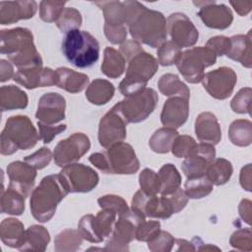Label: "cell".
Segmentation results:
<instances>
[{
  "mask_svg": "<svg viewBox=\"0 0 252 252\" xmlns=\"http://www.w3.org/2000/svg\"><path fill=\"white\" fill-rule=\"evenodd\" d=\"M141 190L149 195L159 194V180L158 173L150 168H145L139 176Z\"/></svg>",
  "mask_w": 252,
  "mask_h": 252,
  "instance_id": "bcb514c9",
  "label": "cell"
},
{
  "mask_svg": "<svg viewBox=\"0 0 252 252\" xmlns=\"http://www.w3.org/2000/svg\"><path fill=\"white\" fill-rule=\"evenodd\" d=\"M0 51L7 55L18 69L42 66V59L33 43L32 33L28 29L2 30Z\"/></svg>",
  "mask_w": 252,
  "mask_h": 252,
  "instance_id": "7a4b0ae2",
  "label": "cell"
},
{
  "mask_svg": "<svg viewBox=\"0 0 252 252\" xmlns=\"http://www.w3.org/2000/svg\"><path fill=\"white\" fill-rule=\"evenodd\" d=\"M68 193L59 173L45 176L32 192L30 204L32 217L39 222L50 220L56 212L57 205Z\"/></svg>",
  "mask_w": 252,
  "mask_h": 252,
  "instance_id": "3957f363",
  "label": "cell"
},
{
  "mask_svg": "<svg viewBox=\"0 0 252 252\" xmlns=\"http://www.w3.org/2000/svg\"><path fill=\"white\" fill-rule=\"evenodd\" d=\"M160 223L158 220L142 221L136 231V239L143 242H149L154 239L160 231Z\"/></svg>",
  "mask_w": 252,
  "mask_h": 252,
  "instance_id": "f907efd6",
  "label": "cell"
},
{
  "mask_svg": "<svg viewBox=\"0 0 252 252\" xmlns=\"http://www.w3.org/2000/svg\"><path fill=\"white\" fill-rule=\"evenodd\" d=\"M66 2L61 1H41L39 4V17L42 21L56 22L61 16Z\"/></svg>",
  "mask_w": 252,
  "mask_h": 252,
  "instance_id": "f6af8a7d",
  "label": "cell"
},
{
  "mask_svg": "<svg viewBox=\"0 0 252 252\" xmlns=\"http://www.w3.org/2000/svg\"><path fill=\"white\" fill-rule=\"evenodd\" d=\"M178 135L176 129L164 126L158 129L152 135L149 141V146L155 153L166 154L171 150L173 142Z\"/></svg>",
  "mask_w": 252,
  "mask_h": 252,
  "instance_id": "d590c367",
  "label": "cell"
},
{
  "mask_svg": "<svg viewBox=\"0 0 252 252\" xmlns=\"http://www.w3.org/2000/svg\"><path fill=\"white\" fill-rule=\"evenodd\" d=\"M104 15V33L113 44H120L127 36V13L123 2L107 1L95 2Z\"/></svg>",
  "mask_w": 252,
  "mask_h": 252,
  "instance_id": "8fae6325",
  "label": "cell"
},
{
  "mask_svg": "<svg viewBox=\"0 0 252 252\" xmlns=\"http://www.w3.org/2000/svg\"><path fill=\"white\" fill-rule=\"evenodd\" d=\"M251 88L241 89L236 95L233 97L230 103L231 109L236 113H248L250 114L251 110Z\"/></svg>",
  "mask_w": 252,
  "mask_h": 252,
  "instance_id": "c3c4849f",
  "label": "cell"
},
{
  "mask_svg": "<svg viewBox=\"0 0 252 252\" xmlns=\"http://www.w3.org/2000/svg\"><path fill=\"white\" fill-rule=\"evenodd\" d=\"M56 71V86L71 94L82 92L89 84V77L66 67H60Z\"/></svg>",
  "mask_w": 252,
  "mask_h": 252,
  "instance_id": "484cf974",
  "label": "cell"
},
{
  "mask_svg": "<svg viewBox=\"0 0 252 252\" xmlns=\"http://www.w3.org/2000/svg\"><path fill=\"white\" fill-rule=\"evenodd\" d=\"M50 240L49 232L42 225L33 224L25 231V236L19 250L21 251H44Z\"/></svg>",
  "mask_w": 252,
  "mask_h": 252,
  "instance_id": "4316f807",
  "label": "cell"
},
{
  "mask_svg": "<svg viewBox=\"0 0 252 252\" xmlns=\"http://www.w3.org/2000/svg\"><path fill=\"white\" fill-rule=\"evenodd\" d=\"M125 58L120 51L113 47H105L103 61L100 66L101 72L108 78H119L125 71Z\"/></svg>",
  "mask_w": 252,
  "mask_h": 252,
  "instance_id": "4dcf8cb0",
  "label": "cell"
},
{
  "mask_svg": "<svg viewBox=\"0 0 252 252\" xmlns=\"http://www.w3.org/2000/svg\"><path fill=\"white\" fill-rule=\"evenodd\" d=\"M52 158V153L49 149L42 147L35 153L26 157L24 158V161L34 167L35 169H42L45 166H47Z\"/></svg>",
  "mask_w": 252,
  "mask_h": 252,
  "instance_id": "f5cc1de1",
  "label": "cell"
},
{
  "mask_svg": "<svg viewBox=\"0 0 252 252\" xmlns=\"http://www.w3.org/2000/svg\"><path fill=\"white\" fill-rule=\"evenodd\" d=\"M35 1H1L0 2V24L11 25L20 20L33 17L36 12Z\"/></svg>",
  "mask_w": 252,
  "mask_h": 252,
  "instance_id": "603a6c76",
  "label": "cell"
},
{
  "mask_svg": "<svg viewBox=\"0 0 252 252\" xmlns=\"http://www.w3.org/2000/svg\"><path fill=\"white\" fill-rule=\"evenodd\" d=\"M38 130H39V139L43 141L44 144L50 143L55 136L60 134L61 132L66 130L65 124H59V125H50V124H44L40 121L37 122Z\"/></svg>",
  "mask_w": 252,
  "mask_h": 252,
  "instance_id": "db71d44e",
  "label": "cell"
},
{
  "mask_svg": "<svg viewBox=\"0 0 252 252\" xmlns=\"http://www.w3.org/2000/svg\"><path fill=\"white\" fill-rule=\"evenodd\" d=\"M172 214H174L173 209L166 196L160 195L158 197V195H150L144 209L146 218L165 220L170 218Z\"/></svg>",
  "mask_w": 252,
  "mask_h": 252,
  "instance_id": "1f68e13d",
  "label": "cell"
},
{
  "mask_svg": "<svg viewBox=\"0 0 252 252\" xmlns=\"http://www.w3.org/2000/svg\"><path fill=\"white\" fill-rule=\"evenodd\" d=\"M238 210H239V215H240L241 219L243 220H245V222L250 224V222H251V212H252L251 202L247 199L242 200L241 203L239 204Z\"/></svg>",
  "mask_w": 252,
  "mask_h": 252,
  "instance_id": "94428289",
  "label": "cell"
},
{
  "mask_svg": "<svg viewBox=\"0 0 252 252\" xmlns=\"http://www.w3.org/2000/svg\"><path fill=\"white\" fill-rule=\"evenodd\" d=\"M159 180V194L169 195L181 185V175L177 168L171 164H163L158 172Z\"/></svg>",
  "mask_w": 252,
  "mask_h": 252,
  "instance_id": "836d02e7",
  "label": "cell"
},
{
  "mask_svg": "<svg viewBox=\"0 0 252 252\" xmlns=\"http://www.w3.org/2000/svg\"><path fill=\"white\" fill-rule=\"evenodd\" d=\"M24 224L17 219L8 218L0 224V237L4 244L13 248H20L25 236Z\"/></svg>",
  "mask_w": 252,
  "mask_h": 252,
  "instance_id": "83f0119b",
  "label": "cell"
},
{
  "mask_svg": "<svg viewBox=\"0 0 252 252\" xmlns=\"http://www.w3.org/2000/svg\"><path fill=\"white\" fill-rule=\"evenodd\" d=\"M213 183L204 174L199 177L187 178L184 191L189 199H201L208 196L213 191Z\"/></svg>",
  "mask_w": 252,
  "mask_h": 252,
  "instance_id": "f35d334b",
  "label": "cell"
},
{
  "mask_svg": "<svg viewBox=\"0 0 252 252\" xmlns=\"http://www.w3.org/2000/svg\"><path fill=\"white\" fill-rule=\"evenodd\" d=\"M142 50H144L140 43L135 41L134 39L131 40H126V42H124L121 46H120V53L124 56L125 60H129L130 58H132L133 56H135L136 54H138L139 52H141Z\"/></svg>",
  "mask_w": 252,
  "mask_h": 252,
  "instance_id": "6f0895ef",
  "label": "cell"
},
{
  "mask_svg": "<svg viewBox=\"0 0 252 252\" xmlns=\"http://www.w3.org/2000/svg\"><path fill=\"white\" fill-rule=\"evenodd\" d=\"M195 133L201 143L213 146L219 144L221 138V131L216 115L208 111L200 113L195 121Z\"/></svg>",
  "mask_w": 252,
  "mask_h": 252,
  "instance_id": "cb8c5ba5",
  "label": "cell"
},
{
  "mask_svg": "<svg viewBox=\"0 0 252 252\" xmlns=\"http://www.w3.org/2000/svg\"><path fill=\"white\" fill-rule=\"evenodd\" d=\"M159 92L166 96H180L186 99L190 97L188 87L179 80L177 75L165 74L162 75L158 83Z\"/></svg>",
  "mask_w": 252,
  "mask_h": 252,
  "instance_id": "d6a6232c",
  "label": "cell"
},
{
  "mask_svg": "<svg viewBox=\"0 0 252 252\" xmlns=\"http://www.w3.org/2000/svg\"><path fill=\"white\" fill-rule=\"evenodd\" d=\"M127 13V26L135 41L153 48L165 42L166 20L160 12L150 10L138 1L123 2Z\"/></svg>",
  "mask_w": 252,
  "mask_h": 252,
  "instance_id": "6da1fadb",
  "label": "cell"
},
{
  "mask_svg": "<svg viewBox=\"0 0 252 252\" xmlns=\"http://www.w3.org/2000/svg\"><path fill=\"white\" fill-rule=\"evenodd\" d=\"M8 188L20 193L25 198L32 192L36 177V169L26 161H13L7 166Z\"/></svg>",
  "mask_w": 252,
  "mask_h": 252,
  "instance_id": "ac0fdd59",
  "label": "cell"
},
{
  "mask_svg": "<svg viewBox=\"0 0 252 252\" xmlns=\"http://www.w3.org/2000/svg\"><path fill=\"white\" fill-rule=\"evenodd\" d=\"M59 175L69 193L90 192L97 185L99 180L94 169L76 162L64 166Z\"/></svg>",
  "mask_w": 252,
  "mask_h": 252,
  "instance_id": "4fadbf2b",
  "label": "cell"
},
{
  "mask_svg": "<svg viewBox=\"0 0 252 252\" xmlns=\"http://www.w3.org/2000/svg\"><path fill=\"white\" fill-rule=\"evenodd\" d=\"M115 220L114 212L101 209L95 216L91 214L84 216L78 223V231L85 240L99 243L110 235Z\"/></svg>",
  "mask_w": 252,
  "mask_h": 252,
  "instance_id": "7c38bea8",
  "label": "cell"
},
{
  "mask_svg": "<svg viewBox=\"0 0 252 252\" xmlns=\"http://www.w3.org/2000/svg\"><path fill=\"white\" fill-rule=\"evenodd\" d=\"M97 203L101 209L114 212L119 216L126 213L129 208L126 201L117 195H104L98 198Z\"/></svg>",
  "mask_w": 252,
  "mask_h": 252,
  "instance_id": "7dc6e473",
  "label": "cell"
},
{
  "mask_svg": "<svg viewBox=\"0 0 252 252\" xmlns=\"http://www.w3.org/2000/svg\"><path fill=\"white\" fill-rule=\"evenodd\" d=\"M230 47L226 56L234 61L241 63L246 68L252 66V42H251V31L247 34H237L229 37Z\"/></svg>",
  "mask_w": 252,
  "mask_h": 252,
  "instance_id": "d4e9b609",
  "label": "cell"
},
{
  "mask_svg": "<svg viewBox=\"0 0 252 252\" xmlns=\"http://www.w3.org/2000/svg\"><path fill=\"white\" fill-rule=\"evenodd\" d=\"M230 142L238 147H247L252 142V123L249 120L237 119L228 129Z\"/></svg>",
  "mask_w": 252,
  "mask_h": 252,
  "instance_id": "8d00e7d4",
  "label": "cell"
},
{
  "mask_svg": "<svg viewBox=\"0 0 252 252\" xmlns=\"http://www.w3.org/2000/svg\"><path fill=\"white\" fill-rule=\"evenodd\" d=\"M146 220V217L133 209L119 216L113 225L112 232L108 236L103 250L108 251H128V244L136 237L139 224Z\"/></svg>",
  "mask_w": 252,
  "mask_h": 252,
  "instance_id": "30bf717a",
  "label": "cell"
},
{
  "mask_svg": "<svg viewBox=\"0 0 252 252\" xmlns=\"http://www.w3.org/2000/svg\"><path fill=\"white\" fill-rule=\"evenodd\" d=\"M62 52L77 68L93 66L99 57V44L94 36L86 31L72 30L62 41Z\"/></svg>",
  "mask_w": 252,
  "mask_h": 252,
  "instance_id": "8992f818",
  "label": "cell"
},
{
  "mask_svg": "<svg viewBox=\"0 0 252 252\" xmlns=\"http://www.w3.org/2000/svg\"><path fill=\"white\" fill-rule=\"evenodd\" d=\"M158 101L157 92L151 88L126 96L123 100L117 102L113 108L122 116L125 122L139 123L144 121L156 108Z\"/></svg>",
  "mask_w": 252,
  "mask_h": 252,
  "instance_id": "9c48e42d",
  "label": "cell"
},
{
  "mask_svg": "<svg viewBox=\"0 0 252 252\" xmlns=\"http://www.w3.org/2000/svg\"><path fill=\"white\" fill-rule=\"evenodd\" d=\"M200 7L198 16L203 23L211 28L218 30H225L228 28L232 21L233 16L229 8L223 4H217L216 2H193Z\"/></svg>",
  "mask_w": 252,
  "mask_h": 252,
  "instance_id": "d6986e66",
  "label": "cell"
},
{
  "mask_svg": "<svg viewBox=\"0 0 252 252\" xmlns=\"http://www.w3.org/2000/svg\"><path fill=\"white\" fill-rule=\"evenodd\" d=\"M83 237L78 230L65 229L61 231L55 238L54 249L58 252L65 251H76L80 248L83 242Z\"/></svg>",
  "mask_w": 252,
  "mask_h": 252,
  "instance_id": "ab89813d",
  "label": "cell"
},
{
  "mask_svg": "<svg viewBox=\"0 0 252 252\" xmlns=\"http://www.w3.org/2000/svg\"><path fill=\"white\" fill-rule=\"evenodd\" d=\"M65 107V98L61 94L57 93H47L38 100L35 117L44 124L53 125L64 119Z\"/></svg>",
  "mask_w": 252,
  "mask_h": 252,
  "instance_id": "ffe728a7",
  "label": "cell"
},
{
  "mask_svg": "<svg viewBox=\"0 0 252 252\" xmlns=\"http://www.w3.org/2000/svg\"><path fill=\"white\" fill-rule=\"evenodd\" d=\"M38 140L39 135L28 116H11L1 133L0 153L3 156H9L18 150L32 149Z\"/></svg>",
  "mask_w": 252,
  "mask_h": 252,
  "instance_id": "5b68a950",
  "label": "cell"
},
{
  "mask_svg": "<svg viewBox=\"0 0 252 252\" xmlns=\"http://www.w3.org/2000/svg\"><path fill=\"white\" fill-rule=\"evenodd\" d=\"M19 85L32 90L36 88L56 86V71L50 68L33 67L29 69H19L13 77Z\"/></svg>",
  "mask_w": 252,
  "mask_h": 252,
  "instance_id": "44dd1931",
  "label": "cell"
},
{
  "mask_svg": "<svg viewBox=\"0 0 252 252\" xmlns=\"http://www.w3.org/2000/svg\"><path fill=\"white\" fill-rule=\"evenodd\" d=\"M28 95L20 88L10 85L0 89V108L2 111L24 109L28 105Z\"/></svg>",
  "mask_w": 252,
  "mask_h": 252,
  "instance_id": "f1b7e54d",
  "label": "cell"
},
{
  "mask_svg": "<svg viewBox=\"0 0 252 252\" xmlns=\"http://www.w3.org/2000/svg\"><path fill=\"white\" fill-rule=\"evenodd\" d=\"M171 206H172V209H173V213L176 214V213H179L181 210H183L185 208V206L187 205V202H188V196L186 195L185 191L182 190L180 187L178 189H176L174 192H172L171 194L169 195H165Z\"/></svg>",
  "mask_w": 252,
  "mask_h": 252,
  "instance_id": "9f6ffc18",
  "label": "cell"
},
{
  "mask_svg": "<svg viewBox=\"0 0 252 252\" xmlns=\"http://www.w3.org/2000/svg\"><path fill=\"white\" fill-rule=\"evenodd\" d=\"M232 164L225 158H215L206 170V175L213 185H223L225 184L232 175Z\"/></svg>",
  "mask_w": 252,
  "mask_h": 252,
  "instance_id": "e575fe53",
  "label": "cell"
},
{
  "mask_svg": "<svg viewBox=\"0 0 252 252\" xmlns=\"http://www.w3.org/2000/svg\"><path fill=\"white\" fill-rule=\"evenodd\" d=\"M55 24L62 32L67 33L72 30H79L82 24V16L75 8H64L61 16Z\"/></svg>",
  "mask_w": 252,
  "mask_h": 252,
  "instance_id": "b9f144b4",
  "label": "cell"
},
{
  "mask_svg": "<svg viewBox=\"0 0 252 252\" xmlns=\"http://www.w3.org/2000/svg\"><path fill=\"white\" fill-rule=\"evenodd\" d=\"M127 123L122 116L112 107L99 121L98 142L103 148L123 142L126 138Z\"/></svg>",
  "mask_w": 252,
  "mask_h": 252,
  "instance_id": "e0dca14e",
  "label": "cell"
},
{
  "mask_svg": "<svg viewBox=\"0 0 252 252\" xmlns=\"http://www.w3.org/2000/svg\"><path fill=\"white\" fill-rule=\"evenodd\" d=\"M210 163L211 162L205 157L196 152L183 160L181 167L187 178H194L204 175Z\"/></svg>",
  "mask_w": 252,
  "mask_h": 252,
  "instance_id": "60d3db41",
  "label": "cell"
},
{
  "mask_svg": "<svg viewBox=\"0 0 252 252\" xmlns=\"http://www.w3.org/2000/svg\"><path fill=\"white\" fill-rule=\"evenodd\" d=\"M230 5L234 8L236 13H238L240 16L247 15L252 9V2L251 1H245V2L230 1Z\"/></svg>",
  "mask_w": 252,
  "mask_h": 252,
  "instance_id": "6125c7cd",
  "label": "cell"
},
{
  "mask_svg": "<svg viewBox=\"0 0 252 252\" xmlns=\"http://www.w3.org/2000/svg\"><path fill=\"white\" fill-rule=\"evenodd\" d=\"M91 148V142L84 133H74L67 139L61 140L54 148L53 158L55 163L64 167L77 162Z\"/></svg>",
  "mask_w": 252,
  "mask_h": 252,
  "instance_id": "5bb4252c",
  "label": "cell"
},
{
  "mask_svg": "<svg viewBox=\"0 0 252 252\" xmlns=\"http://www.w3.org/2000/svg\"><path fill=\"white\" fill-rule=\"evenodd\" d=\"M230 245L239 251L252 250V232L248 228H240L234 231L229 239Z\"/></svg>",
  "mask_w": 252,
  "mask_h": 252,
  "instance_id": "681fc988",
  "label": "cell"
},
{
  "mask_svg": "<svg viewBox=\"0 0 252 252\" xmlns=\"http://www.w3.org/2000/svg\"><path fill=\"white\" fill-rule=\"evenodd\" d=\"M89 160L107 174H133L139 170L140 162L134 149L125 142L116 143L104 153H94Z\"/></svg>",
  "mask_w": 252,
  "mask_h": 252,
  "instance_id": "277c9868",
  "label": "cell"
},
{
  "mask_svg": "<svg viewBox=\"0 0 252 252\" xmlns=\"http://www.w3.org/2000/svg\"><path fill=\"white\" fill-rule=\"evenodd\" d=\"M189 99L180 96H171L163 104L160 121L163 126L171 128L181 127L189 115Z\"/></svg>",
  "mask_w": 252,
  "mask_h": 252,
  "instance_id": "7402d4cb",
  "label": "cell"
},
{
  "mask_svg": "<svg viewBox=\"0 0 252 252\" xmlns=\"http://www.w3.org/2000/svg\"><path fill=\"white\" fill-rule=\"evenodd\" d=\"M217 55L207 46H197L181 52L176 67L183 78L191 83H200L205 75V69L214 65Z\"/></svg>",
  "mask_w": 252,
  "mask_h": 252,
  "instance_id": "ba28073f",
  "label": "cell"
},
{
  "mask_svg": "<svg viewBox=\"0 0 252 252\" xmlns=\"http://www.w3.org/2000/svg\"><path fill=\"white\" fill-rule=\"evenodd\" d=\"M240 185L246 191H251V164H247L240 172Z\"/></svg>",
  "mask_w": 252,
  "mask_h": 252,
  "instance_id": "91938a15",
  "label": "cell"
},
{
  "mask_svg": "<svg viewBox=\"0 0 252 252\" xmlns=\"http://www.w3.org/2000/svg\"><path fill=\"white\" fill-rule=\"evenodd\" d=\"M14 69L12 64L4 59L0 60V81L6 82L14 77Z\"/></svg>",
  "mask_w": 252,
  "mask_h": 252,
  "instance_id": "680465c9",
  "label": "cell"
},
{
  "mask_svg": "<svg viewBox=\"0 0 252 252\" xmlns=\"http://www.w3.org/2000/svg\"><path fill=\"white\" fill-rule=\"evenodd\" d=\"M25 197L22 196L17 191L7 188L1 190V199H0V208L1 213L20 216L25 211Z\"/></svg>",
  "mask_w": 252,
  "mask_h": 252,
  "instance_id": "74e56055",
  "label": "cell"
},
{
  "mask_svg": "<svg viewBox=\"0 0 252 252\" xmlns=\"http://www.w3.org/2000/svg\"><path fill=\"white\" fill-rule=\"evenodd\" d=\"M198 143L188 135H178L171 147V152L176 158H188L197 152Z\"/></svg>",
  "mask_w": 252,
  "mask_h": 252,
  "instance_id": "7bdbcfd3",
  "label": "cell"
},
{
  "mask_svg": "<svg viewBox=\"0 0 252 252\" xmlns=\"http://www.w3.org/2000/svg\"><path fill=\"white\" fill-rule=\"evenodd\" d=\"M115 89L113 85L103 79H96L93 81L86 91V97L90 102L95 105H102L107 103L113 96Z\"/></svg>",
  "mask_w": 252,
  "mask_h": 252,
  "instance_id": "f546056e",
  "label": "cell"
},
{
  "mask_svg": "<svg viewBox=\"0 0 252 252\" xmlns=\"http://www.w3.org/2000/svg\"><path fill=\"white\" fill-rule=\"evenodd\" d=\"M201 82L211 96L217 99H225L232 94L237 77L233 69L220 67L206 73Z\"/></svg>",
  "mask_w": 252,
  "mask_h": 252,
  "instance_id": "9a60e30c",
  "label": "cell"
},
{
  "mask_svg": "<svg viewBox=\"0 0 252 252\" xmlns=\"http://www.w3.org/2000/svg\"><path fill=\"white\" fill-rule=\"evenodd\" d=\"M175 239L169 232L160 230L154 239L148 242V247L153 252H169L171 251Z\"/></svg>",
  "mask_w": 252,
  "mask_h": 252,
  "instance_id": "816d5d0a",
  "label": "cell"
},
{
  "mask_svg": "<svg viewBox=\"0 0 252 252\" xmlns=\"http://www.w3.org/2000/svg\"><path fill=\"white\" fill-rule=\"evenodd\" d=\"M166 28L171 41L179 48L193 46L198 40V30L183 13L170 14L166 21Z\"/></svg>",
  "mask_w": 252,
  "mask_h": 252,
  "instance_id": "2e32d148",
  "label": "cell"
},
{
  "mask_svg": "<svg viewBox=\"0 0 252 252\" xmlns=\"http://www.w3.org/2000/svg\"><path fill=\"white\" fill-rule=\"evenodd\" d=\"M158 62L162 66H170L175 64L181 54V48H179L171 40L163 42L158 49Z\"/></svg>",
  "mask_w": 252,
  "mask_h": 252,
  "instance_id": "ee69618b",
  "label": "cell"
},
{
  "mask_svg": "<svg viewBox=\"0 0 252 252\" xmlns=\"http://www.w3.org/2000/svg\"><path fill=\"white\" fill-rule=\"evenodd\" d=\"M158 68V60L152 54L142 50L128 60L125 78L119 84L120 93L126 97L143 91Z\"/></svg>",
  "mask_w": 252,
  "mask_h": 252,
  "instance_id": "52a82bcc",
  "label": "cell"
},
{
  "mask_svg": "<svg viewBox=\"0 0 252 252\" xmlns=\"http://www.w3.org/2000/svg\"><path fill=\"white\" fill-rule=\"evenodd\" d=\"M175 244H177V251H195L196 248L194 247V244L184 240V239H175Z\"/></svg>",
  "mask_w": 252,
  "mask_h": 252,
  "instance_id": "be15d7a7",
  "label": "cell"
},
{
  "mask_svg": "<svg viewBox=\"0 0 252 252\" xmlns=\"http://www.w3.org/2000/svg\"><path fill=\"white\" fill-rule=\"evenodd\" d=\"M206 46L209 47L211 50H213L217 56H222L227 54L230 47V40H229V37H226L223 35H218V36L211 37L208 40Z\"/></svg>",
  "mask_w": 252,
  "mask_h": 252,
  "instance_id": "11a10c76",
  "label": "cell"
}]
</instances>
